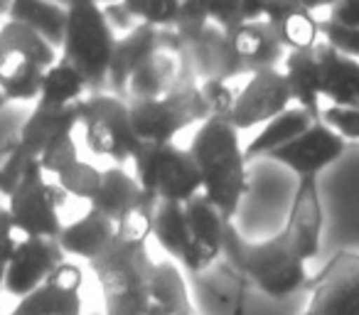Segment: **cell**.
<instances>
[{"instance_id":"1","label":"cell","mask_w":359,"mask_h":315,"mask_svg":"<svg viewBox=\"0 0 359 315\" xmlns=\"http://www.w3.org/2000/svg\"><path fill=\"white\" fill-rule=\"evenodd\" d=\"M187 150L200 170L202 195L226 222H231L249 192L246 155L239 143V130L229 123V116H215L197 128Z\"/></svg>"},{"instance_id":"2","label":"cell","mask_w":359,"mask_h":315,"mask_svg":"<svg viewBox=\"0 0 359 315\" xmlns=\"http://www.w3.org/2000/svg\"><path fill=\"white\" fill-rule=\"evenodd\" d=\"M224 261L241 279L276 300L298 293L310 281L308 261L303 259L295 239L285 229L271 239L249 241L231 224L226 232Z\"/></svg>"},{"instance_id":"3","label":"cell","mask_w":359,"mask_h":315,"mask_svg":"<svg viewBox=\"0 0 359 315\" xmlns=\"http://www.w3.org/2000/svg\"><path fill=\"white\" fill-rule=\"evenodd\" d=\"M67 27L60 57L86 81L89 94H109V72L118 35L109 25L104 8L91 0L65 3Z\"/></svg>"},{"instance_id":"4","label":"cell","mask_w":359,"mask_h":315,"mask_svg":"<svg viewBox=\"0 0 359 315\" xmlns=\"http://www.w3.org/2000/svg\"><path fill=\"white\" fill-rule=\"evenodd\" d=\"M89 266L101 286L104 315H145L155 271L148 244H126L114 239Z\"/></svg>"},{"instance_id":"5","label":"cell","mask_w":359,"mask_h":315,"mask_svg":"<svg viewBox=\"0 0 359 315\" xmlns=\"http://www.w3.org/2000/svg\"><path fill=\"white\" fill-rule=\"evenodd\" d=\"M60 60V52L35 30L15 20L0 25V94L8 104H35L45 72Z\"/></svg>"},{"instance_id":"6","label":"cell","mask_w":359,"mask_h":315,"mask_svg":"<svg viewBox=\"0 0 359 315\" xmlns=\"http://www.w3.org/2000/svg\"><path fill=\"white\" fill-rule=\"evenodd\" d=\"M128 111L133 133L140 143H175L180 130L210 121L200 81L185 69L180 72V79L165 96L153 101H128Z\"/></svg>"},{"instance_id":"7","label":"cell","mask_w":359,"mask_h":315,"mask_svg":"<svg viewBox=\"0 0 359 315\" xmlns=\"http://www.w3.org/2000/svg\"><path fill=\"white\" fill-rule=\"evenodd\" d=\"M133 177L155 202L187 205L202 195V177L187 148L177 143H140L133 153Z\"/></svg>"},{"instance_id":"8","label":"cell","mask_w":359,"mask_h":315,"mask_svg":"<svg viewBox=\"0 0 359 315\" xmlns=\"http://www.w3.org/2000/svg\"><path fill=\"white\" fill-rule=\"evenodd\" d=\"M67 202V192L57 182H50L42 173L40 161H32L8 195V212L18 236H42L60 239V210Z\"/></svg>"},{"instance_id":"9","label":"cell","mask_w":359,"mask_h":315,"mask_svg":"<svg viewBox=\"0 0 359 315\" xmlns=\"http://www.w3.org/2000/svg\"><path fill=\"white\" fill-rule=\"evenodd\" d=\"M79 126L91 153L106 155L116 163H128L140 140L130 126L128 101L114 94H89L79 104Z\"/></svg>"},{"instance_id":"10","label":"cell","mask_w":359,"mask_h":315,"mask_svg":"<svg viewBox=\"0 0 359 315\" xmlns=\"http://www.w3.org/2000/svg\"><path fill=\"white\" fill-rule=\"evenodd\" d=\"M303 315H359V251L342 249L308 281Z\"/></svg>"},{"instance_id":"11","label":"cell","mask_w":359,"mask_h":315,"mask_svg":"<svg viewBox=\"0 0 359 315\" xmlns=\"http://www.w3.org/2000/svg\"><path fill=\"white\" fill-rule=\"evenodd\" d=\"M187 215V246L180 259L187 274H207L224 259L226 232L231 222L222 217V212L205 195L192 197L185 205Z\"/></svg>"},{"instance_id":"12","label":"cell","mask_w":359,"mask_h":315,"mask_svg":"<svg viewBox=\"0 0 359 315\" xmlns=\"http://www.w3.org/2000/svg\"><path fill=\"white\" fill-rule=\"evenodd\" d=\"M344 148H347V140L339 133H334L330 126H325L323 121H318L305 133L295 135L293 140L271 150L266 158L293 170L298 180H318V175L325 168H330L342 158Z\"/></svg>"},{"instance_id":"13","label":"cell","mask_w":359,"mask_h":315,"mask_svg":"<svg viewBox=\"0 0 359 315\" xmlns=\"http://www.w3.org/2000/svg\"><path fill=\"white\" fill-rule=\"evenodd\" d=\"M290 106V91L285 74L280 69L256 72L249 76L244 89L236 94L234 109L229 114V123L236 130H249L256 126H266Z\"/></svg>"},{"instance_id":"14","label":"cell","mask_w":359,"mask_h":315,"mask_svg":"<svg viewBox=\"0 0 359 315\" xmlns=\"http://www.w3.org/2000/svg\"><path fill=\"white\" fill-rule=\"evenodd\" d=\"M67 261L57 239H42V236H20L11 266H8L3 293L13 298H25L35 288H40L57 266Z\"/></svg>"},{"instance_id":"15","label":"cell","mask_w":359,"mask_h":315,"mask_svg":"<svg viewBox=\"0 0 359 315\" xmlns=\"http://www.w3.org/2000/svg\"><path fill=\"white\" fill-rule=\"evenodd\" d=\"M81 269L67 259L52 271L40 288L18 300L13 313L8 315H81Z\"/></svg>"},{"instance_id":"16","label":"cell","mask_w":359,"mask_h":315,"mask_svg":"<svg viewBox=\"0 0 359 315\" xmlns=\"http://www.w3.org/2000/svg\"><path fill=\"white\" fill-rule=\"evenodd\" d=\"M79 128V104L69 109H45L35 104L25 116L11 145V153L25 163L40 161V155L62 135H74Z\"/></svg>"},{"instance_id":"17","label":"cell","mask_w":359,"mask_h":315,"mask_svg":"<svg viewBox=\"0 0 359 315\" xmlns=\"http://www.w3.org/2000/svg\"><path fill=\"white\" fill-rule=\"evenodd\" d=\"M182 55H185L197 81H224V84H229L234 76L246 74L239 57L234 55L231 40L212 22L197 37L182 42Z\"/></svg>"},{"instance_id":"18","label":"cell","mask_w":359,"mask_h":315,"mask_svg":"<svg viewBox=\"0 0 359 315\" xmlns=\"http://www.w3.org/2000/svg\"><path fill=\"white\" fill-rule=\"evenodd\" d=\"M283 229L295 239L305 261H313L320 254V249H323L325 212L323 200H320L318 180H298Z\"/></svg>"},{"instance_id":"19","label":"cell","mask_w":359,"mask_h":315,"mask_svg":"<svg viewBox=\"0 0 359 315\" xmlns=\"http://www.w3.org/2000/svg\"><path fill=\"white\" fill-rule=\"evenodd\" d=\"M234 55L239 57L241 67L246 74H256V72H269L280 69L285 60V47L280 45V37L276 27L269 20H256L241 25L234 35L229 37Z\"/></svg>"},{"instance_id":"20","label":"cell","mask_w":359,"mask_h":315,"mask_svg":"<svg viewBox=\"0 0 359 315\" xmlns=\"http://www.w3.org/2000/svg\"><path fill=\"white\" fill-rule=\"evenodd\" d=\"M155 205H158V202L150 200V197L140 190L138 180L118 166L106 168L99 195L89 202L91 210L109 217L114 224H118L121 220H126V217L133 215V212H153Z\"/></svg>"},{"instance_id":"21","label":"cell","mask_w":359,"mask_h":315,"mask_svg":"<svg viewBox=\"0 0 359 315\" xmlns=\"http://www.w3.org/2000/svg\"><path fill=\"white\" fill-rule=\"evenodd\" d=\"M320 3H264V20L276 27L285 52L315 50L320 42L315 8Z\"/></svg>"},{"instance_id":"22","label":"cell","mask_w":359,"mask_h":315,"mask_svg":"<svg viewBox=\"0 0 359 315\" xmlns=\"http://www.w3.org/2000/svg\"><path fill=\"white\" fill-rule=\"evenodd\" d=\"M315 55L323 69V86L320 94L337 109L359 111V62L334 52L325 42L315 45Z\"/></svg>"},{"instance_id":"23","label":"cell","mask_w":359,"mask_h":315,"mask_svg":"<svg viewBox=\"0 0 359 315\" xmlns=\"http://www.w3.org/2000/svg\"><path fill=\"white\" fill-rule=\"evenodd\" d=\"M280 72L288 81L290 101H295L298 109L305 111L313 121H323V106H320V101H323V94H320L323 69H320V60L315 50L288 52Z\"/></svg>"},{"instance_id":"24","label":"cell","mask_w":359,"mask_h":315,"mask_svg":"<svg viewBox=\"0 0 359 315\" xmlns=\"http://www.w3.org/2000/svg\"><path fill=\"white\" fill-rule=\"evenodd\" d=\"M114 239H116L114 222L89 207L84 217L62 227V234L57 241H60L62 251L67 256H76V259H84L91 264L96 256H101L109 249Z\"/></svg>"},{"instance_id":"25","label":"cell","mask_w":359,"mask_h":315,"mask_svg":"<svg viewBox=\"0 0 359 315\" xmlns=\"http://www.w3.org/2000/svg\"><path fill=\"white\" fill-rule=\"evenodd\" d=\"M180 57L175 52H155L130 74L126 101H153L165 96L180 79Z\"/></svg>"},{"instance_id":"26","label":"cell","mask_w":359,"mask_h":315,"mask_svg":"<svg viewBox=\"0 0 359 315\" xmlns=\"http://www.w3.org/2000/svg\"><path fill=\"white\" fill-rule=\"evenodd\" d=\"M145 315H200L192 305L185 279L172 261L155 264L150 281V305Z\"/></svg>"},{"instance_id":"27","label":"cell","mask_w":359,"mask_h":315,"mask_svg":"<svg viewBox=\"0 0 359 315\" xmlns=\"http://www.w3.org/2000/svg\"><path fill=\"white\" fill-rule=\"evenodd\" d=\"M89 96L86 81L69 62L60 60L45 72V81H42L40 99L35 104L45 106V109H69L76 106Z\"/></svg>"},{"instance_id":"28","label":"cell","mask_w":359,"mask_h":315,"mask_svg":"<svg viewBox=\"0 0 359 315\" xmlns=\"http://www.w3.org/2000/svg\"><path fill=\"white\" fill-rule=\"evenodd\" d=\"M6 18L8 20L22 22L30 30H35L55 50H60L62 42H65V27H67L65 6H57V3H11Z\"/></svg>"},{"instance_id":"29","label":"cell","mask_w":359,"mask_h":315,"mask_svg":"<svg viewBox=\"0 0 359 315\" xmlns=\"http://www.w3.org/2000/svg\"><path fill=\"white\" fill-rule=\"evenodd\" d=\"M313 123H318V121L310 119L305 111L288 109L285 114H280L278 119H273L271 123H266L264 130H261V133L256 135L249 145H246L244 148L246 163L254 161V158H266V155H269L271 150L278 148V145L288 143V140H293L295 135L305 133Z\"/></svg>"},{"instance_id":"30","label":"cell","mask_w":359,"mask_h":315,"mask_svg":"<svg viewBox=\"0 0 359 315\" xmlns=\"http://www.w3.org/2000/svg\"><path fill=\"white\" fill-rule=\"evenodd\" d=\"M150 236L168 251L172 259H182L187 246V215L185 205L158 202L150 217Z\"/></svg>"},{"instance_id":"31","label":"cell","mask_w":359,"mask_h":315,"mask_svg":"<svg viewBox=\"0 0 359 315\" xmlns=\"http://www.w3.org/2000/svg\"><path fill=\"white\" fill-rule=\"evenodd\" d=\"M210 22L219 27L226 37H231L246 22L264 20V3L251 0H222V3H207Z\"/></svg>"},{"instance_id":"32","label":"cell","mask_w":359,"mask_h":315,"mask_svg":"<svg viewBox=\"0 0 359 315\" xmlns=\"http://www.w3.org/2000/svg\"><path fill=\"white\" fill-rule=\"evenodd\" d=\"M101 180H104V170H99L96 166L86 161H76L74 166H69L67 170H62L55 177V182L67 192V197H76V200L91 202L101 190Z\"/></svg>"},{"instance_id":"33","label":"cell","mask_w":359,"mask_h":315,"mask_svg":"<svg viewBox=\"0 0 359 315\" xmlns=\"http://www.w3.org/2000/svg\"><path fill=\"white\" fill-rule=\"evenodd\" d=\"M123 6L135 22L155 30H175L180 15V0H123Z\"/></svg>"},{"instance_id":"34","label":"cell","mask_w":359,"mask_h":315,"mask_svg":"<svg viewBox=\"0 0 359 315\" xmlns=\"http://www.w3.org/2000/svg\"><path fill=\"white\" fill-rule=\"evenodd\" d=\"M79 161V148H76L74 135H62L57 138L45 153L40 155V168L45 175H60L62 170H67L69 166Z\"/></svg>"},{"instance_id":"35","label":"cell","mask_w":359,"mask_h":315,"mask_svg":"<svg viewBox=\"0 0 359 315\" xmlns=\"http://www.w3.org/2000/svg\"><path fill=\"white\" fill-rule=\"evenodd\" d=\"M318 30H320V42L332 47L339 55L359 62V30L339 27V25H334V22H330L327 18L318 20Z\"/></svg>"},{"instance_id":"36","label":"cell","mask_w":359,"mask_h":315,"mask_svg":"<svg viewBox=\"0 0 359 315\" xmlns=\"http://www.w3.org/2000/svg\"><path fill=\"white\" fill-rule=\"evenodd\" d=\"M210 25V13L207 3H180V15L175 22V35L180 40H192Z\"/></svg>"},{"instance_id":"37","label":"cell","mask_w":359,"mask_h":315,"mask_svg":"<svg viewBox=\"0 0 359 315\" xmlns=\"http://www.w3.org/2000/svg\"><path fill=\"white\" fill-rule=\"evenodd\" d=\"M200 91H202V99H205L210 119L231 114L234 101H236V91L231 89L229 84H224V81H200Z\"/></svg>"},{"instance_id":"38","label":"cell","mask_w":359,"mask_h":315,"mask_svg":"<svg viewBox=\"0 0 359 315\" xmlns=\"http://www.w3.org/2000/svg\"><path fill=\"white\" fill-rule=\"evenodd\" d=\"M150 217L153 212H133L116 224V239L126 244H148L150 239Z\"/></svg>"},{"instance_id":"39","label":"cell","mask_w":359,"mask_h":315,"mask_svg":"<svg viewBox=\"0 0 359 315\" xmlns=\"http://www.w3.org/2000/svg\"><path fill=\"white\" fill-rule=\"evenodd\" d=\"M18 244H20V236H18L15 227H13L11 212H8V207L0 205V286L6 281L8 266H11L13 256H15Z\"/></svg>"},{"instance_id":"40","label":"cell","mask_w":359,"mask_h":315,"mask_svg":"<svg viewBox=\"0 0 359 315\" xmlns=\"http://www.w3.org/2000/svg\"><path fill=\"white\" fill-rule=\"evenodd\" d=\"M323 123L330 126L344 140H359V111L327 106L323 109Z\"/></svg>"},{"instance_id":"41","label":"cell","mask_w":359,"mask_h":315,"mask_svg":"<svg viewBox=\"0 0 359 315\" xmlns=\"http://www.w3.org/2000/svg\"><path fill=\"white\" fill-rule=\"evenodd\" d=\"M327 20L347 30H359V0H337L330 3Z\"/></svg>"},{"instance_id":"42","label":"cell","mask_w":359,"mask_h":315,"mask_svg":"<svg viewBox=\"0 0 359 315\" xmlns=\"http://www.w3.org/2000/svg\"><path fill=\"white\" fill-rule=\"evenodd\" d=\"M104 15H106V20H109V25L114 27V32H130L133 30L138 22L133 20V15H130L128 11H126V6L123 3H104Z\"/></svg>"},{"instance_id":"43","label":"cell","mask_w":359,"mask_h":315,"mask_svg":"<svg viewBox=\"0 0 359 315\" xmlns=\"http://www.w3.org/2000/svg\"><path fill=\"white\" fill-rule=\"evenodd\" d=\"M246 305H249V293H246V279L239 283L234 293V300H231L229 315H246Z\"/></svg>"},{"instance_id":"44","label":"cell","mask_w":359,"mask_h":315,"mask_svg":"<svg viewBox=\"0 0 359 315\" xmlns=\"http://www.w3.org/2000/svg\"><path fill=\"white\" fill-rule=\"evenodd\" d=\"M0 298H3V286H0Z\"/></svg>"},{"instance_id":"45","label":"cell","mask_w":359,"mask_h":315,"mask_svg":"<svg viewBox=\"0 0 359 315\" xmlns=\"http://www.w3.org/2000/svg\"><path fill=\"white\" fill-rule=\"evenodd\" d=\"M91 315H104V313H91Z\"/></svg>"}]
</instances>
